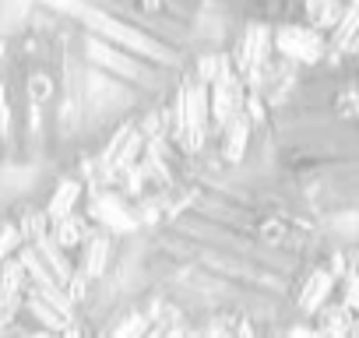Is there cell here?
Masks as SVG:
<instances>
[{
  "instance_id": "cell-1",
  "label": "cell",
  "mask_w": 359,
  "mask_h": 338,
  "mask_svg": "<svg viewBox=\"0 0 359 338\" xmlns=\"http://www.w3.org/2000/svg\"><path fill=\"white\" fill-rule=\"evenodd\" d=\"M331 226L275 162L264 130L194 177L141 247V282L187 317H285L317 275Z\"/></svg>"
},
{
  "instance_id": "cell-2",
  "label": "cell",
  "mask_w": 359,
  "mask_h": 338,
  "mask_svg": "<svg viewBox=\"0 0 359 338\" xmlns=\"http://www.w3.org/2000/svg\"><path fill=\"white\" fill-rule=\"evenodd\" d=\"M29 22L64 46L81 144L162 106L229 32L205 0H32Z\"/></svg>"
},
{
  "instance_id": "cell-3",
  "label": "cell",
  "mask_w": 359,
  "mask_h": 338,
  "mask_svg": "<svg viewBox=\"0 0 359 338\" xmlns=\"http://www.w3.org/2000/svg\"><path fill=\"white\" fill-rule=\"evenodd\" d=\"M261 130L275 162L327 226L359 219V53L299 67Z\"/></svg>"
},
{
  "instance_id": "cell-4",
  "label": "cell",
  "mask_w": 359,
  "mask_h": 338,
  "mask_svg": "<svg viewBox=\"0 0 359 338\" xmlns=\"http://www.w3.org/2000/svg\"><path fill=\"white\" fill-rule=\"evenodd\" d=\"M229 32H289L306 25L310 0H205Z\"/></svg>"
}]
</instances>
